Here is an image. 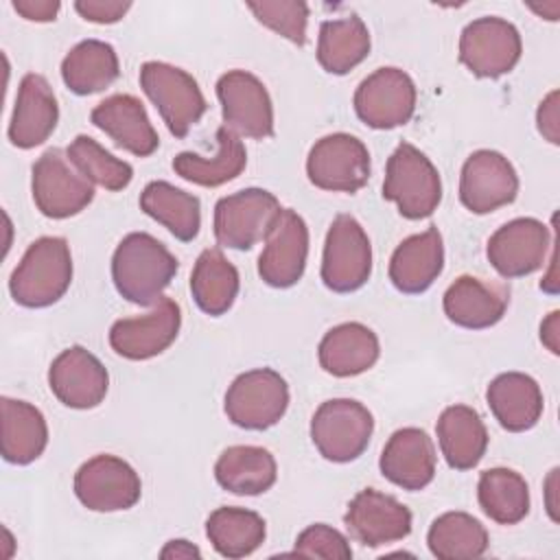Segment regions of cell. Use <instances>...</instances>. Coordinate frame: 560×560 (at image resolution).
Instances as JSON below:
<instances>
[{
  "label": "cell",
  "mask_w": 560,
  "mask_h": 560,
  "mask_svg": "<svg viewBox=\"0 0 560 560\" xmlns=\"http://www.w3.org/2000/svg\"><path fill=\"white\" fill-rule=\"evenodd\" d=\"M177 258L147 232L127 234L112 256V280L120 298L153 306L177 273Z\"/></svg>",
  "instance_id": "1"
},
{
  "label": "cell",
  "mask_w": 560,
  "mask_h": 560,
  "mask_svg": "<svg viewBox=\"0 0 560 560\" xmlns=\"http://www.w3.org/2000/svg\"><path fill=\"white\" fill-rule=\"evenodd\" d=\"M72 282L70 245L61 236H42L28 245L11 273V298L26 308L59 302Z\"/></svg>",
  "instance_id": "2"
},
{
  "label": "cell",
  "mask_w": 560,
  "mask_h": 560,
  "mask_svg": "<svg viewBox=\"0 0 560 560\" xmlns=\"http://www.w3.org/2000/svg\"><path fill=\"white\" fill-rule=\"evenodd\" d=\"M383 197L394 201L405 219H427L442 201L440 173L420 149L400 142L385 166Z\"/></svg>",
  "instance_id": "3"
},
{
  "label": "cell",
  "mask_w": 560,
  "mask_h": 560,
  "mask_svg": "<svg viewBox=\"0 0 560 560\" xmlns=\"http://www.w3.org/2000/svg\"><path fill=\"white\" fill-rule=\"evenodd\" d=\"M374 433L370 409L352 398L322 402L311 420V440L319 455L335 464H348L363 455Z\"/></svg>",
  "instance_id": "4"
},
{
  "label": "cell",
  "mask_w": 560,
  "mask_h": 560,
  "mask_svg": "<svg viewBox=\"0 0 560 560\" xmlns=\"http://www.w3.org/2000/svg\"><path fill=\"white\" fill-rule=\"evenodd\" d=\"M140 88L175 138H186L190 127L199 122L208 109L197 79L164 61L142 63Z\"/></svg>",
  "instance_id": "5"
},
{
  "label": "cell",
  "mask_w": 560,
  "mask_h": 560,
  "mask_svg": "<svg viewBox=\"0 0 560 560\" xmlns=\"http://www.w3.org/2000/svg\"><path fill=\"white\" fill-rule=\"evenodd\" d=\"M280 210L276 195L265 188H245L225 195L214 206V238L228 249H252L269 236Z\"/></svg>",
  "instance_id": "6"
},
{
  "label": "cell",
  "mask_w": 560,
  "mask_h": 560,
  "mask_svg": "<svg viewBox=\"0 0 560 560\" xmlns=\"http://www.w3.org/2000/svg\"><path fill=\"white\" fill-rule=\"evenodd\" d=\"M31 192L44 217L68 219L92 203L94 184L77 171L66 151L52 147L33 164Z\"/></svg>",
  "instance_id": "7"
},
{
  "label": "cell",
  "mask_w": 560,
  "mask_h": 560,
  "mask_svg": "<svg viewBox=\"0 0 560 560\" xmlns=\"http://www.w3.org/2000/svg\"><path fill=\"white\" fill-rule=\"evenodd\" d=\"M289 407V385L271 368L238 374L225 392L223 409L232 424L247 431H265L280 422Z\"/></svg>",
  "instance_id": "8"
},
{
  "label": "cell",
  "mask_w": 560,
  "mask_h": 560,
  "mask_svg": "<svg viewBox=\"0 0 560 560\" xmlns=\"http://www.w3.org/2000/svg\"><path fill=\"white\" fill-rule=\"evenodd\" d=\"M372 273V245L352 214H337L326 232L322 282L332 293L361 289Z\"/></svg>",
  "instance_id": "9"
},
{
  "label": "cell",
  "mask_w": 560,
  "mask_h": 560,
  "mask_svg": "<svg viewBox=\"0 0 560 560\" xmlns=\"http://www.w3.org/2000/svg\"><path fill=\"white\" fill-rule=\"evenodd\" d=\"M521 52L518 28L497 15L472 20L459 35V61L481 79H499L512 72Z\"/></svg>",
  "instance_id": "10"
},
{
  "label": "cell",
  "mask_w": 560,
  "mask_h": 560,
  "mask_svg": "<svg viewBox=\"0 0 560 560\" xmlns=\"http://www.w3.org/2000/svg\"><path fill=\"white\" fill-rule=\"evenodd\" d=\"M370 151L350 133L337 131L319 138L306 158L313 186L330 192H357L370 179Z\"/></svg>",
  "instance_id": "11"
},
{
  "label": "cell",
  "mask_w": 560,
  "mask_h": 560,
  "mask_svg": "<svg viewBox=\"0 0 560 560\" xmlns=\"http://www.w3.org/2000/svg\"><path fill=\"white\" fill-rule=\"evenodd\" d=\"M416 83L394 66L378 68L365 77L354 92V112L372 129H394L407 125L416 112Z\"/></svg>",
  "instance_id": "12"
},
{
  "label": "cell",
  "mask_w": 560,
  "mask_h": 560,
  "mask_svg": "<svg viewBox=\"0 0 560 560\" xmlns=\"http://www.w3.org/2000/svg\"><path fill=\"white\" fill-rule=\"evenodd\" d=\"M223 127L236 136L262 140L273 136V105L265 83L247 70H230L217 81Z\"/></svg>",
  "instance_id": "13"
},
{
  "label": "cell",
  "mask_w": 560,
  "mask_h": 560,
  "mask_svg": "<svg viewBox=\"0 0 560 560\" xmlns=\"http://www.w3.org/2000/svg\"><path fill=\"white\" fill-rule=\"evenodd\" d=\"M74 494L92 512H118L140 501L142 481L125 459L103 453L79 466Z\"/></svg>",
  "instance_id": "14"
},
{
  "label": "cell",
  "mask_w": 560,
  "mask_h": 560,
  "mask_svg": "<svg viewBox=\"0 0 560 560\" xmlns=\"http://www.w3.org/2000/svg\"><path fill=\"white\" fill-rule=\"evenodd\" d=\"M551 247V232L542 221L518 217L488 238L486 256L499 276L512 280L538 271Z\"/></svg>",
  "instance_id": "15"
},
{
  "label": "cell",
  "mask_w": 560,
  "mask_h": 560,
  "mask_svg": "<svg viewBox=\"0 0 560 560\" xmlns=\"http://www.w3.org/2000/svg\"><path fill=\"white\" fill-rule=\"evenodd\" d=\"M518 175L512 162L492 149L470 153L459 175V201L472 214L494 212L516 199Z\"/></svg>",
  "instance_id": "16"
},
{
  "label": "cell",
  "mask_w": 560,
  "mask_h": 560,
  "mask_svg": "<svg viewBox=\"0 0 560 560\" xmlns=\"http://www.w3.org/2000/svg\"><path fill=\"white\" fill-rule=\"evenodd\" d=\"M179 326V304L162 295L147 315L114 322L109 328V346L118 357L129 361L153 359L177 339Z\"/></svg>",
  "instance_id": "17"
},
{
  "label": "cell",
  "mask_w": 560,
  "mask_h": 560,
  "mask_svg": "<svg viewBox=\"0 0 560 560\" xmlns=\"http://www.w3.org/2000/svg\"><path fill=\"white\" fill-rule=\"evenodd\" d=\"M343 525L357 542L365 547H381L407 538L413 518L409 508L396 497L374 488H363L348 503Z\"/></svg>",
  "instance_id": "18"
},
{
  "label": "cell",
  "mask_w": 560,
  "mask_h": 560,
  "mask_svg": "<svg viewBox=\"0 0 560 560\" xmlns=\"http://www.w3.org/2000/svg\"><path fill=\"white\" fill-rule=\"evenodd\" d=\"M308 256V228L306 221L291 208H282L265 249L258 256V276L273 289H289L300 282Z\"/></svg>",
  "instance_id": "19"
},
{
  "label": "cell",
  "mask_w": 560,
  "mask_h": 560,
  "mask_svg": "<svg viewBox=\"0 0 560 560\" xmlns=\"http://www.w3.org/2000/svg\"><path fill=\"white\" fill-rule=\"evenodd\" d=\"M48 387L61 405L70 409H92L105 400L109 374L90 350L70 346L50 363Z\"/></svg>",
  "instance_id": "20"
},
{
  "label": "cell",
  "mask_w": 560,
  "mask_h": 560,
  "mask_svg": "<svg viewBox=\"0 0 560 560\" xmlns=\"http://www.w3.org/2000/svg\"><path fill=\"white\" fill-rule=\"evenodd\" d=\"M508 304V284L477 276H459L442 298V308L448 322L468 330H483L499 324Z\"/></svg>",
  "instance_id": "21"
},
{
  "label": "cell",
  "mask_w": 560,
  "mask_h": 560,
  "mask_svg": "<svg viewBox=\"0 0 560 560\" xmlns=\"http://www.w3.org/2000/svg\"><path fill=\"white\" fill-rule=\"evenodd\" d=\"M435 446L427 431L405 427L389 435L383 446L378 468L381 475L402 490H422L435 477Z\"/></svg>",
  "instance_id": "22"
},
{
  "label": "cell",
  "mask_w": 560,
  "mask_h": 560,
  "mask_svg": "<svg viewBox=\"0 0 560 560\" xmlns=\"http://www.w3.org/2000/svg\"><path fill=\"white\" fill-rule=\"evenodd\" d=\"M57 120L59 105L48 81L37 72L24 74L9 122L11 144L18 149H35L44 144L52 136Z\"/></svg>",
  "instance_id": "23"
},
{
  "label": "cell",
  "mask_w": 560,
  "mask_h": 560,
  "mask_svg": "<svg viewBox=\"0 0 560 560\" xmlns=\"http://www.w3.org/2000/svg\"><path fill=\"white\" fill-rule=\"evenodd\" d=\"M90 120L120 149L138 158H149L160 147L158 131L153 129L144 105L131 94L107 96L92 109Z\"/></svg>",
  "instance_id": "24"
},
{
  "label": "cell",
  "mask_w": 560,
  "mask_h": 560,
  "mask_svg": "<svg viewBox=\"0 0 560 560\" xmlns=\"http://www.w3.org/2000/svg\"><path fill=\"white\" fill-rule=\"evenodd\" d=\"M444 269V243L435 225L407 236L389 258V280L405 295L424 293Z\"/></svg>",
  "instance_id": "25"
},
{
  "label": "cell",
  "mask_w": 560,
  "mask_h": 560,
  "mask_svg": "<svg viewBox=\"0 0 560 560\" xmlns=\"http://www.w3.org/2000/svg\"><path fill=\"white\" fill-rule=\"evenodd\" d=\"M486 402L494 420L510 433H523L536 427L545 400L540 385L523 372H503L486 389Z\"/></svg>",
  "instance_id": "26"
},
{
  "label": "cell",
  "mask_w": 560,
  "mask_h": 560,
  "mask_svg": "<svg viewBox=\"0 0 560 560\" xmlns=\"http://www.w3.org/2000/svg\"><path fill=\"white\" fill-rule=\"evenodd\" d=\"M381 354L378 337L361 322H346L330 328L317 348V359L324 372L348 378L368 372Z\"/></svg>",
  "instance_id": "27"
},
{
  "label": "cell",
  "mask_w": 560,
  "mask_h": 560,
  "mask_svg": "<svg viewBox=\"0 0 560 560\" xmlns=\"http://www.w3.org/2000/svg\"><path fill=\"white\" fill-rule=\"evenodd\" d=\"M440 451L446 464L455 470L475 468L488 448V431L477 413L468 405L446 407L435 424Z\"/></svg>",
  "instance_id": "28"
},
{
  "label": "cell",
  "mask_w": 560,
  "mask_h": 560,
  "mask_svg": "<svg viewBox=\"0 0 560 560\" xmlns=\"http://www.w3.org/2000/svg\"><path fill=\"white\" fill-rule=\"evenodd\" d=\"M214 138H217V153L212 158L184 151L173 158V171L182 179L197 186H206V188H217L221 184L236 179L247 164V151L241 138L228 127H219Z\"/></svg>",
  "instance_id": "29"
},
{
  "label": "cell",
  "mask_w": 560,
  "mask_h": 560,
  "mask_svg": "<svg viewBox=\"0 0 560 560\" xmlns=\"http://www.w3.org/2000/svg\"><path fill=\"white\" fill-rule=\"evenodd\" d=\"M0 409H2V431H0L2 457L9 464H18V466H26L35 462L48 444V427H46L44 413L35 405L26 400H15L9 396H2Z\"/></svg>",
  "instance_id": "30"
},
{
  "label": "cell",
  "mask_w": 560,
  "mask_h": 560,
  "mask_svg": "<svg viewBox=\"0 0 560 560\" xmlns=\"http://www.w3.org/2000/svg\"><path fill=\"white\" fill-rule=\"evenodd\" d=\"M214 477L219 486L232 494L256 497L276 483L278 466L267 448L238 444L225 448L219 455L214 464Z\"/></svg>",
  "instance_id": "31"
},
{
  "label": "cell",
  "mask_w": 560,
  "mask_h": 560,
  "mask_svg": "<svg viewBox=\"0 0 560 560\" xmlns=\"http://www.w3.org/2000/svg\"><path fill=\"white\" fill-rule=\"evenodd\" d=\"M120 74L118 55L112 44L101 39H83L61 61V79L66 88L79 96L96 94L109 88Z\"/></svg>",
  "instance_id": "32"
},
{
  "label": "cell",
  "mask_w": 560,
  "mask_h": 560,
  "mask_svg": "<svg viewBox=\"0 0 560 560\" xmlns=\"http://www.w3.org/2000/svg\"><path fill=\"white\" fill-rule=\"evenodd\" d=\"M370 31L350 13L339 20H324L317 37V61L330 74H348L370 55Z\"/></svg>",
  "instance_id": "33"
},
{
  "label": "cell",
  "mask_w": 560,
  "mask_h": 560,
  "mask_svg": "<svg viewBox=\"0 0 560 560\" xmlns=\"http://www.w3.org/2000/svg\"><path fill=\"white\" fill-rule=\"evenodd\" d=\"M238 271L221 249L208 247L199 254L190 273V293L206 315L219 317L228 313L238 295Z\"/></svg>",
  "instance_id": "34"
},
{
  "label": "cell",
  "mask_w": 560,
  "mask_h": 560,
  "mask_svg": "<svg viewBox=\"0 0 560 560\" xmlns=\"http://www.w3.org/2000/svg\"><path fill=\"white\" fill-rule=\"evenodd\" d=\"M140 208L144 214L162 223L177 241H192L201 228L199 197L175 188L168 182L155 179L140 192Z\"/></svg>",
  "instance_id": "35"
},
{
  "label": "cell",
  "mask_w": 560,
  "mask_h": 560,
  "mask_svg": "<svg viewBox=\"0 0 560 560\" xmlns=\"http://www.w3.org/2000/svg\"><path fill=\"white\" fill-rule=\"evenodd\" d=\"M206 536L219 556L236 560L254 553L262 545L267 527L258 512L223 505L210 512L206 521Z\"/></svg>",
  "instance_id": "36"
},
{
  "label": "cell",
  "mask_w": 560,
  "mask_h": 560,
  "mask_svg": "<svg viewBox=\"0 0 560 560\" xmlns=\"http://www.w3.org/2000/svg\"><path fill=\"white\" fill-rule=\"evenodd\" d=\"M477 499L483 514L499 525H516L529 514L527 481L512 468H488L477 483Z\"/></svg>",
  "instance_id": "37"
},
{
  "label": "cell",
  "mask_w": 560,
  "mask_h": 560,
  "mask_svg": "<svg viewBox=\"0 0 560 560\" xmlns=\"http://www.w3.org/2000/svg\"><path fill=\"white\" fill-rule=\"evenodd\" d=\"M486 527L468 512L440 514L427 534L429 551L440 560L479 558L488 549Z\"/></svg>",
  "instance_id": "38"
},
{
  "label": "cell",
  "mask_w": 560,
  "mask_h": 560,
  "mask_svg": "<svg viewBox=\"0 0 560 560\" xmlns=\"http://www.w3.org/2000/svg\"><path fill=\"white\" fill-rule=\"evenodd\" d=\"M66 153L85 179L103 186L105 190H122L133 179V168L129 162L116 158L85 133L77 136Z\"/></svg>",
  "instance_id": "39"
},
{
  "label": "cell",
  "mask_w": 560,
  "mask_h": 560,
  "mask_svg": "<svg viewBox=\"0 0 560 560\" xmlns=\"http://www.w3.org/2000/svg\"><path fill=\"white\" fill-rule=\"evenodd\" d=\"M247 9L256 15L260 24L273 33L287 37L289 42L304 46L306 44V24H308V4L302 0H265L247 2Z\"/></svg>",
  "instance_id": "40"
},
{
  "label": "cell",
  "mask_w": 560,
  "mask_h": 560,
  "mask_svg": "<svg viewBox=\"0 0 560 560\" xmlns=\"http://www.w3.org/2000/svg\"><path fill=\"white\" fill-rule=\"evenodd\" d=\"M293 553L304 556V558H326V560L352 558L348 538L339 529H335L326 523H315V525H308L306 529H302L295 540Z\"/></svg>",
  "instance_id": "41"
},
{
  "label": "cell",
  "mask_w": 560,
  "mask_h": 560,
  "mask_svg": "<svg viewBox=\"0 0 560 560\" xmlns=\"http://www.w3.org/2000/svg\"><path fill=\"white\" fill-rule=\"evenodd\" d=\"M77 13L94 24H114L125 18V13L131 9V2L120 0H79L74 2Z\"/></svg>",
  "instance_id": "42"
},
{
  "label": "cell",
  "mask_w": 560,
  "mask_h": 560,
  "mask_svg": "<svg viewBox=\"0 0 560 560\" xmlns=\"http://www.w3.org/2000/svg\"><path fill=\"white\" fill-rule=\"evenodd\" d=\"M560 116H558V90H551L538 105V112H536V125H538V131L542 133L545 140H549L551 144H558L560 142Z\"/></svg>",
  "instance_id": "43"
},
{
  "label": "cell",
  "mask_w": 560,
  "mask_h": 560,
  "mask_svg": "<svg viewBox=\"0 0 560 560\" xmlns=\"http://www.w3.org/2000/svg\"><path fill=\"white\" fill-rule=\"evenodd\" d=\"M13 9L31 22H52L61 9L57 0H13Z\"/></svg>",
  "instance_id": "44"
},
{
  "label": "cell",
  "mask_w": 560,
  "mask_h": 560,
  "mask_svg": "<svg viewBox=\"0 0 560 560\" xmlns=\"http://www.w3.org/2000/svg\"><path fill=\"white\" fill-rule=\"evenodd\" d=\"M560 313L558 311H551L545 319H542V324H540V341L553 352V354H558L560 352Z\"/></svg>",
  "instance_id": "45"
},
{
  "label": "cell",
  "mask_w": 560,
  "mask_h": 560,
  "mask_svg": "<svg viewBox=\"0 0 560 560\" xmlns=\"http://www.w3.org/2000/svg\"><path fill=\"white\" fill-rule=\"evenodd\" d=\"M160 556L162 558H201V551L192 542L177 538V540H168L166 547L160 551Z\"/></svg>",
  "instance_id": "46"
}]
</instances>
